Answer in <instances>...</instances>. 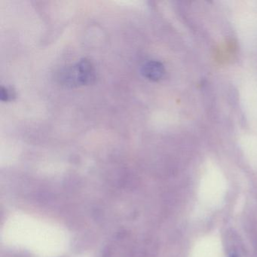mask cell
I'll list each match as a JSON object with an SVG mask.
<instances>
[{
	"mask_svg": "<svg viewBox=\"0 0 257 257\" xmlns=\"http://www.w3.org/2000/svg\"><path fill=\"white\" fill-rule=\"evenodd\" d=\"M13 96H14V94H13L12 90L2 87V89H1V99H2V100L8 101V100H10L13 98Z\"/></svg>",
	"mask_w": 257,
	"mask_h": 257,
	"instance_id": "cell-3",
	"label": "cell"
},
{
	"mask_svg": "<svg viewBox=\"0 0 257 257\" xmlns=\"http://www.w3.org/2000/svg\"><path fill=\"white\" fill-rule=\"evenodd\" d=\"M95 79V71L91 61L83 59L60 73L61 83L67 86L89 85Z\"/></svg>",
	"mask_w": 257,
	"mask_h": 257,
	"instance_id": "cell-1",
	"label": "cell"
},
{
	"mask_svg": "<svg viewBox=\"0 0 257 257\" xmlns=\"http://www.w3.org/2000/svg\"><path fill=\"white\" fill-rule=\"evenodd\" d=\"M231 257H237V256H236V255H231Z\"/></svg>",
	"mask_w": 257,
	"mask_h": 257,
	"instance_id": "cell-4",
	"label": "cell"
},
{
	"mask_svg": "<svg viewBox=\"0 0 257 257\" xmlns=\"http://www.w3.org/2000/svg\"><path fill=\"white\" fill-rule=\"evenodd\" d=\"M142 73L146 78L150 80L159 81L165 75V67L159 61H150L144 64L142 68Z\"/></svg>",
	"mask_w": 257,
	"mask_h": 257,
	"instance_id": "cell-2",
	"label": "cell"
}]
</instances>
